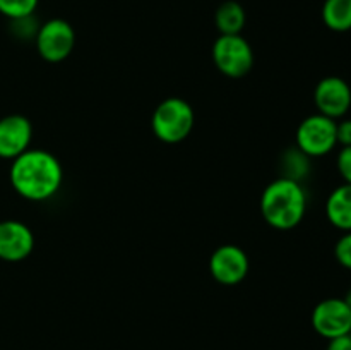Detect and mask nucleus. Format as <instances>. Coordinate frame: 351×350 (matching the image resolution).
<instances>
[{
	"label": "nucleus",
	"instance_id": "f257e3e1",
	"mask_svg": "<svg viewBox=\"0 0 351 350\" xmlns=\"http://www.w3.org/2000/svg\"><path fill=\"white\" fill-rule=\"evenodd\" d=\"M9 180L14 191L27 201H48L64 184V167L53 153L29 148L10 163Z\"/></svg>",
	"mask_w": 351,
	"mask_h": 350
},
{
	"label": "nucleus",
	"instance_id": "f03ea898",
	"mask_svg": "<svg viewBox=\"0 0 351 350\" xmlns=\"http://www.w3.org/2000/svg\"><path fill=\"white\" fill-rule=\"evenodd\" d=\"M307 213V192L302 182L278 177L269 182L261 196V215L276 230H293Z\"/></svg>",
	"mask_w": 351,
	"mask_h": 350
},
{
	"label": "nucleus",
	"instance_id": "7ed1b4c3",
	"mask_svg": "<svg viewBox=\"0 0 351 350\" xmlns=\"http://www.w3.org/2000/svg\"><path fill=\"white\" fill-rule=\"evenodd\" d=\"M194 122L195 113L191 103L184 98L170 96L154 108L151 129L161 143L177 144L191 136Z\"/></svg>",
	"mask_w": 351,
	"mask_h": 350
},
{
	"label": "nucleus",
	"instance_id": "20e7f679",
	"mask_svg": "<svg viewBox=\"0 0 351 350\" xmlns=\"http://www.w3.org/2000/svg\"><path fill=\"white\" fill-rule=\"evenodd\" d=\"M213 62L230 79L245 78L254 67V50L242 34H219L213 43Z\"/></svg>",
	"mask_w": 351,
	"mask_h": 350
},
{
	"label": "nucleus",
	"instance_id": "39448f33",
	"mask_svg": "<svg viewBox=\"0 0 351 350\" xmlns=\"http://www.w3.org/2000/svg\"><path fill=\"white\" fill-rule=\"evenodd\" d=\"M336 122L329 117L314 113L305 117L297 129V148L308 158H321L331 153L338 146Z\"/></svg>",
	"mask_w": 351,
	"mask_h": 350
},
{
	"label": "nucleus",
	"instance_id": "423d86ee",
	"mask_svg": "<svg viewBox=\"0 0 351 350\" xmlns=\"http://www.w3.org/2000/svg\"><path fill=\"white\" fill-rule=\"evenodd\" d=\"M36 50L45 62L58 64L71 57L75 47V31L65 19L53 17L40 24L36 38Z\"/></svg>",
	"mask_w": 351,
	"mask_h": 350
},
{
	"label": "nucleus",
	"instance_id": "0eeeda50",
	"mask_svg": "<svg viewBox=\"0 0 351 350\" xmlns=\"http://www.w3.org/2000/svg\"><path fill=\"white\" fill-rule=\"evenodd\" d=\"M249 256L235 244H223L209 257V273L219 285H239L249 275Z\"/></svg>",
	"mask_w": 351,
	"mask_h": 350
},
{
	"label": "nucleus",
	"instance_id": "6e6552de",
	"mask_svg": "<svg viewBox=\"0 0 351 350\" xmlns=\"http://www.w3.org/2000/svg\"><path fill=\"white\" fill-rule=\"evenodd\" d=\"M312 328L322 338L332 340L350 335L351 309L343 299L329 297L319 302L312 311Z\"/></svg>",
	"mask_w": 351,
	"mask_h": 350
},
{
	"label": "nucleus",
	"instance_id": "1a4fd4ad",
	"mask_svg": "<svg viewBox=\"0 0 351 350\" xmlns=\"http://www.w3.org/2000/svg\"><path fill=\"white\" fill-rule=\"evenodd\" d=\"M314 103L317 113L332 120L345 119L351 108V88L338 75L321 79L314 89Z\"/></svg>",
	"mask_w": 351,
	"mask_h": 350
},
{
	"label": "nucleus",
	"instance_id": "9d476101",
	"mask_svg": "<svg viewBox=\"0 0 351 350\" xmlns=\"http://www.w3.org/2000/svg\"><path fill=\"white\" fill-rule=\"evenodd\" d=\"M34 249V233L19 220L0 222V259L7 263H21Z\"/></svg>",
	"mask_w": 351,
	"mask_h": 350
},
{
	"label": "nucleus",
	"instance_id": "9b49d317",
	"mask_svg": "<svg viewBox=\"0 0 351 350\" xmlns=\"http://www.w3.org/2000/svg\"><path fill=\"white\" fill-rule=\"evenodd\" d=\"M33 139V126L29 119L19 113L0 119V158L10 160L29 150Z\"/></svg>",
	"mask_w": 351,
	"mask_h": 350
},
{
	"label": "nucleus",
	"instance_id": "f8f14e48",
	"mask_svg": "<svg viewBox=\"0 0 351 350\" xmlns=\"http://www.w3.org/2000/svg\"><path fill=\"white\" fill-rule=\"evenodd\" d=\"M326 216L335 229L341 232L351 230V184H345L335 189L326 201Z\"/></svg>",
	"mask_w": 351,
	"mask_h": 350
},
{
	"label": "nucleus",
	"instance_id": "ddd939ff",
	"mask_svg": "<svg viewBox=\"0 0 351 350\" xmlns=\"http://www.w3.org/2000/svg\"><path fill=\"white\" fill-rule=\"evenodd\" d=\"M245 23V9L235 0H226L216 9L215 24L219 34H242Z\"/></svg>",
	"mask_w": 351,
	"mask_h": 350
},
{
	"label": "nucleus",
	"instance_id": "4468645a",
	"mask_svg": "<svg viewBox=\"0 0 351 350\" xmlns=\"http://www.w3.org/2000/svg\"><path fill=\"white\" fill-rule=\"evenodd\" d=\"M322 21L336 33L351 30V0H326L322 5Z\"/></svg>",
	"mask_w": 351,
	"mask_h": 350
},
{
	"label": "nucleus",
	"instance_id": "2eb2a0df",
	"mask_svg": "<svg viewBox=\"0 0 351 350\" xmlns=\"http://www.w3.org/2000/svg\"><path fill=\"white\" fill-rule=\"evenodd\" d=\"M281 177L302 182L311 172V158L298 150L297 146L290 148L281 156Z\"/></svg>",
	"mask_w": 351,
	"mask_h": 350
},
{
	"label": "nucleus",
	"instance_id": "dca6fc26",
	"mask_svg": "<svg viewBox=\"0 0 351 350\" xmlns=\"http://www.w3.org/2000/svg\"><path fill=\"white\" fill-rule=\"evenodd\" d=\"M38 3L40 0H0V14L9 21L33 16L38 9Z\"/></svg>",
	"mask_w": 351,
	"mask_h": 350
},
{
	"label": "nucleus",
	"instance_id": "f3484780",
	"mask_svg": "<svg viewBox=\"0 0 351 350\" xmlns=\"http://www.w3.org/2000/svg\"><path fill=\"white\" fill-rule=\"evenodd\" d=\"M38 30H40V23L36 21L34 14L33 16L19 17V19L10 21V31L19 40H34Z\"/></svg>",
	"mask_w": 351,
	"mask_h": 350
},
{
	"label": "nucleus",
	"instance_id": "a211bd4d",
	"mask_svg": "<svg viewBox=\"0 0 351 350\" xmlns=\"http://www.w3.org/2000/svg\"><path fill=\"white\" fill-rule=\"evenodd\" d=\"M335 257L345 270L351 271V230L343 232L335 246Z\"/></svg>",
	"mask_w": 351,
	"mask_h": 350
},
{
	"label": "nucleus",
	"instance_id": "6ab92c4d",
	"mask_svg": "<svg viewBox=\"0 0 351 350\" xmlns=\"http://www.w3.org/2000/svg\"><path fill=\"white\" fill-rule=\"evenodd\" d=\"M336 167H338L343 182L351 184V146H341L338 158H336Z\"/></svg>",
	"mask_w": 351,
	"mask_h": 350
},
{
	"label": "nucleus",
	"instance_id": "aec40b11",
	"mask_svg": "<svg viewBox=\"0 0 351 350\" xmlns=\"http://www.w3.org/2000/svg\"><path fill=\"white\" fill-rule=\"evenodd\" d=\"M336 137L341 146H351V119H341L336 122Z\"/></svg>",
	"mask_w": 351,
	"mask_h": 350
},
{
	"label": "nucleus",
	"instance_id": "412c9836",
	"mask_svg": "<svg viewBox=\"0 0 351 350\" xmlns=\"http://www.w3.org/2000/svg\"><path fill=\"white\" fill-rule=\"evenodd\" d=\"M326 350H351V336H338V338L328 340V347Z\"/></svg>",
	"mask_w": 351,
	"mask_h": 350
},
{
	"label": "nucleus",
	"instance_id": "4be33fe9",
	"mask_svg": "<svg viewBox=\"0 0 351 350\" xmlns=\"http://www.w3.org/2000/svg\"><path fill=\"white\" fill-rule=\"evenodd\" d=\"M343 301H345L346 304H348V307L351 309V288H348V292H346V295L343 297Z\"/></svg>",
	"mask_w": 351,
	"mask_h": 350
},
{
	"label": "nucleus",
	"instance_id": "5701e85b",
	"mask_svg": "<svg viewBox=\"0 0 351 350\" xmlns=\"http://www.w3.org/2000/svg\"><path fill=\"white\" fill-rule=\"evenodd\" d=\"M350 336H351V331H350Z\"/></svg>",
	"mask_w": 351,
	"mask_h": 350
}]
</instances>
